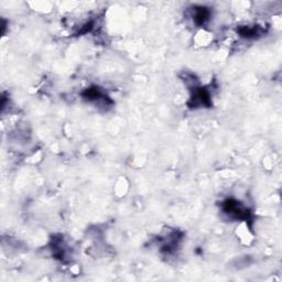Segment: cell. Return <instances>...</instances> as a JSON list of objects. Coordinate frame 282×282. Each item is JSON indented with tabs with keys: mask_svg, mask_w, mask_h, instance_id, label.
<instances>
[{
	"mask_svg": "<svg viewBox=\"0 0 282 282\" xmlns=\"http://www.w3.org/2000/svg\"><path fill=\"white\" fill-rule=\"evenodd\" d=\"M208 18H209V11L206 9V8L200 7V8H197V9H195L194 20L199 26L204 24L206 21L208 20Z\"/></svg>",
	"mask_w": 282,
	"mask_h": 282,
	"instance_id": "7a4b0ae2",
	"label": "cell"
},
{
	"mask_svg": "<svg viewBox=\"0 0 282 282\" xmlns=\"http://www.w3.org/2000/svg\"><path fill=\"white\" fill-rule=\"evenodd\" d=\"M223 210L228 216L237 218V220H247L248 216H249V212L245 206L231 199L226 200L223 203Z\"/></svg>",
	"mask_w": 282,
	"mask_h": 282,
	"instance_id": "6da1fadb",
	"label": "cell"
}]
</instances>
